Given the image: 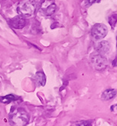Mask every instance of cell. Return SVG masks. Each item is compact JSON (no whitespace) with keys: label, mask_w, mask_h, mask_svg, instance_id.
<instances>
[{"label":"cell","mask_w":117,"mask_h":126,"mask_svg":"<svg viewBox=\"0 0 117 126\" xmlns=\"http://www.w3.org/2000/svg\"><path fill=\"white\" fill-rule=\"evenodd\" d=\"M10 25L13 28L15 29H23L26 24V21L25 20V17H23L20 15L16 16L13 17L9 22Z\"/></svg>","instance_id":"cell-6"},{"label":"cell","mask_w":117,"mask_h":126,"mask_svg":"<svg viewBox=\"0 0 117 126\" xmlns=\"http://www.w3.org/2000/svg\"><path fill=\"white\" fill-rule=\"evenodd\" d=\"M108 28L103 24H96L92 28V36L95 39H102L107 36Z\"/></svg>","instance_id":"cell-4"},{"label":"cell","mask_w":117,"mask_h":126,"mask_svg":"<svg viewBox=\"0 0 117 126\" xmlns=\"http://www.w3.org/2000/svg\"><path fill=\"white\" fill-rule=\"evenodd\" d=\"M36 10V2L35 0H21L17 7L19 15L23 17H32Z\"/></svg>","instance_id":"cell-2"},{"label":"cell","mask_w":117,"mask_h":126,"mask_svg":"<svg viewBox=\"0 0 117 126\" xmlns=\"http://www.w3.org/2000/svg\"><path fill=\"white\" fill-rule=\"evenodd\" d=\"M56 5L54 0H44L41 4V12L46 16H51L56 11Z\"/></svg>","instance_id":"cell-5"},{"label":"cell","mask_w":117,"mask_h":126,"mask_svg":"<svg viewBox=\"0 0 117 126\" xmlns=\"http://www.w3.org/2000/svg\"><path fill=\"white\" fill-rule=\"evenodd\" d=\"M116 96V91L115 89L105 90L101 94V99L103 100H110Z\"/></svg>","instance_id":"cell-8"},{"label":"cell","mask_w":117,"mask_h":126,"mask_svg":"<svg viewBox=\"0 0 117 126\" xmlns=\"http://www.w3.org/2000/svg\"><path fill=\"white\" fill-rule=\"evenodd\" d=\"M28 112L21 107H13L9 113L11 126H26L29 122Z\"/></svg>","instance_id":"cell-1"},{"label":"cell","mask_w":117,"mask_h":126,"mask_svg":"<svg viewBox=\"0 0 117 126\" xmlns=\"http://www.w3.org/2000/svg\"><path fill=\"white\" fill-rule=\"evenodd\" d=\"M17 99V97L13 95V94H8L6 96H3L2 97H0V101H1L2 104H8L11 102L14 101Z\"/></svg>","instance_id":"cell-10"},{"label":"cell","mask_w":117,"mask_h":126,"mask_svg":"<svg viewBox=\"0 0 117 126\" xmlns=\"http://www.w3.org/2000/svg\"><path fill=\"white\" fill-rule=\"evenodd\" d=\"M109 23L113 27L116 26V14L112 15L110 18H109Z\"/></svg>","instance_id":"cell-11"},{"label":"cell","mask_w":117,"mask_h":126,"mask_svg":"<svg viewBox=\"0 0 117 126\" xmlns=\"http://www.w3.org/2000/svg\"><path fill=\"white\" fill-rule=\"evenodd\" d=\"M110 45L107 41H102L98 43L97 51L99 54L105 56L110 51Z\"/></svg>","instance_id":"cell-7"},{"label":"cell","mask_w":117,"mask_h":126,"mask_svg":"<svg viewBox=\"0 0 117 126\" xmlns=\"http://www.w3.org/2000/svg\"><path fill=\"white\" fill-rule=\"evenodd\" d=\"M35 81L36 83H38L39 85L44 86L46 84V76L43 72H38L35 75Z\"/></svg>","instance_id":"cell-9"},{"label":"cell","mask_w":117,"mask_h":126,"mask_svg":"<svg viewBox=\"0 0 117 126\" xmlns=\"http://www.w3.org/2000/svg\"><path fill=\"white\" fill-rule=\"evenodd\" d=\"M77 126H92V124L89 121H84L83 122L80 123Z\"/></svg>","instance_id":"cell-12"},{"label":"cell","mask_w":117,"mask_h":126,"mask_svg":"<svg viewBox=\"0 0 117 126\" xmlns=\"http://www.w3.org/2000/svg\"><path fill=\"white\" fill-rule=\"evenodd\" d=\"M90 61L93 68L98 71H102L105 70L108 65L107 59L104 56L99 54H92L91 56Z\"/></svg>","instance_id":"cell-3"},{"label":"cell","mask_w":117,"mask_h":126,"mask_svg":"<svg viewBox=\"0 0 117 126\" xmlns=\"http://www.w3.org/2000/svg\"><path fill=\"white\" fill-rule=\"evenodd\" d=\"M87 1H88V3H89V4L92 5V4H93L94 2H96V0H87Z\"/></svg>","instance_id":"cell-13"}]
</instances>
